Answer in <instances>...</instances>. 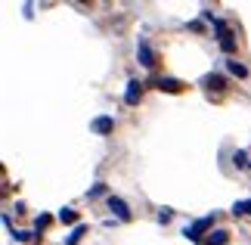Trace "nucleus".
Segmentation results:
<instances>
[{"instance_id": "nucleus-1", "label": "nucleus", "mask_w": 251, "mask_h": 245, "mask_svg": "<svg viewBox=\"0 0 251 245\" xmlns=\"http://www.w3.org/2000/svg\"><path fill=\"white\" fill-rule=\"evenodd\" d=\"M211 223H214V218H201V220H196V223H192V227H186V230H183V236L196 242V239L201 236V233H208V230H211Z\"/></svg>"}, {"instance_id": "nucleus-2", "label": "nucleus", "mask_w": 251, "mask_h": 245, "mask_svg": "<svg viewBox=\"0 0 251 245\" xmlns=\"http://www.w3.org/2000/svg\"><path fill=\"white\" fill-rule=\"evenodd\" d=\"M93 134H100V136H105V134H112L115 131V121L109 118V115H100V118H93Z\"/></svg>"}, {"instance_id": "nucleus-3", "label": "nucleus", "mask_w": 251, "mask_h": 245, "mask_svg": "<svg viewBox=\"0 0 251 245\" xmlns=\"http://www.w3.org/2000/svg\"><path fill=\"white\" fill-rule=\"evenodd\" d=\"M109 208L118 214L121 220H130V208H127V202L124 199H118V195H109Z\"/></svg>"}, {"instance_id": "nucleus-4", "label": "nucleus", "mask_w": 251, "mask_h": 245, "mask_svg": "<svg viewBox=\"0 0 251 245\" xmlns=\"http://www.w3.org/2000/svg\"><path fill=\"white\" fill-rule=\"evenodd\" d=\"M140 93H143V84L140 81H130L127 90H124V103H127V106H137L140 103Z\"/></svg>"}, {"instance_id": "nucleus-5", "label": "nucleus", "mask_w": 251, "mask_h": 245, "mask_svg": "<svg viewBox=\"0 0 251 245\" xmlns=\"http://www.w3.org/2000/svg\"><path fill=\"white\" fill-rule=\"evenodd\" d=\"M214 28H217V34H220V47H224L226 53H233V37L226 34V25H224V22H217V19H214Z\"/></svg>"}, {"instance_id": "nucleus-6", "label": "nucleus", "mask_w": 251, "mask_h": 245, "mask_svg": "<svg viewBox=\"0 0 251 245\" xmlns=\"http://www.w3.org/2000/svg\"><path fill=\"white\" fill-rule=\"evenodd\" d=\"M140 65H146V68L155 65V53L149 50V44H146V41H140Z\"/></svg>"}, {"instance_id": "nucleus-7", "label": "nucleus", "mask_w": 251, "mask_h": 245, "mask_svg": "<svg viewBox=\"0 0 251 245\" xmlns=\"http://www.w3.org/2000/svg\"><path fill=\"white\" fill-rule=\"evenodd\" d=\"M158 90H168V93H180L183 90V84L180 81H174V78H158Z\"/></svg>"}, {"instance_id": "nucleus-8", "label": "nucleus", "mask_w": 251, "mask_h": 245, "mask_svg": "<svg viewBox=\"0 0 251 245\" xmlns=\"http://www.w3.org/2000/svg\"><path fill=\"white\" fill-rule=\"evenodd\" d=\"M226 239H229V233L226 230H214V233H208V245H226Z\"/></svg>"}, {"instance_id": "nucleus-9", "label": "nucleus", "mask_w": 251, "mask_h": 245, "mask_svg": "<svg viewBox=\"0 0 251 245\" xmlns=\"http://www.w3.org/2000/svg\"><path fill=\"white\" fill-rule=\"evenodd\" d=\"M84 233H87V227H84V223H78V227L72 230V236L65 239V245H78V242H81V236H84Z\"/></svg>"}, {"instance_id": "nucleus-10", "label": "nucleus", "mask_w": 251, "mask_h": 245, "mask_svg": "<svg viewBox=\"0 0 251 245\" xmlns=\"http://www.w3.org/2000/svg\"><path fill=\"white\" fill-rule=\"evenodd\" d=\"M59 220L62 223H75V220H78V211H75V208H62L59 211Z\"/></svg>"}, {"instance_id": "nucleus-11", "label": "nucleus", "mask_w": 251, "mask_h": 245, "mask_svg": "<svg viewBox=\"0 0 251 245\" xmlns=\"http://www.w3.org/2000/svg\"><path fill=\"white\" fill-rule=\"evenodd\" d=\"M226 68H229V75H236V78H248V68L239 65V62H229Z\"/></svg>"}, {"instance_id": "nucleus-12", "label": "nucleus", "mask_w": 251, "mask_h": 245, "mask_svg": "<svg viewBox=\"0 0 251 245\" xmlns=\"http://www.w3.org/2000/svg\"><path fill=\"white\" fill-rule=\"evenodd\" d=\"M248 211H251V199L236 202V205H233V214H248Z\"/></svg>"}, {"instance_id": "nucleus-13", "label": "nucleus", "mask_w": 251, "mask_h": 245, "mask_svg": "<svg viewBox=\"0 0 251 245\" xmlns=\"http://www.w3.org/2000/svg\"><path fill=\"white\" fill-rule=\"evenodd\" d=\"M233 162H236V168H245V164H248V162H245V152H236Z\"/></svg>"}, {"instance_id": "nucleus-14", "label": "nucleus", "mask_w": 251, "mask_h": 245, "mask_svg": "<svg viewBox=\"0 0 251 245\" xmlns=\"http://www.w3.org/2000/svg\"><path fill=\"white\" fill-rule=\"evenodd\" d=\"M171 218H174V214H171V208H161V211H158V220H161V223H168Z\"/></svg>"}]
</instances>
